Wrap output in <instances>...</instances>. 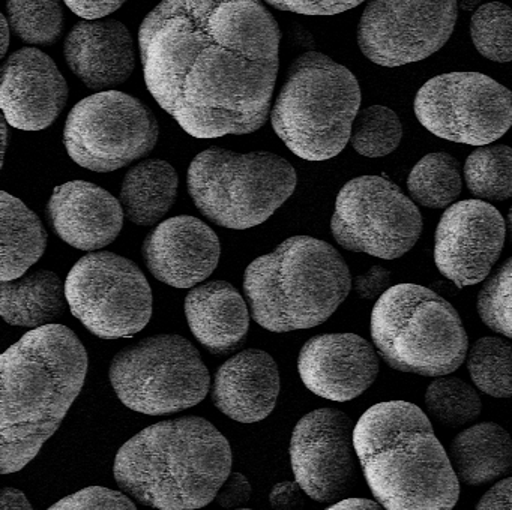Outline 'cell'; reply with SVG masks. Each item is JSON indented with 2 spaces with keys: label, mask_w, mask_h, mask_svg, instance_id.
I'll return each instance as SVG.
<instances>
[{
  "label": "cell",
  "mask_w": 512,
  "mask_h": 510,
  "mask_svg": "<svg viewBox=\"0 0 512 510\" xmlns=\"http://www.w3.org/2000/svg\"><path fill=\"white\" fill-rule=\"evenodd\" d=\"M280 41L263 0H161L139 30L149 92L196 138L251 134L265 125Z\"/></svg>",
  "instance_id": "6da1fadb"
},
{
  "label": "cell",
  "mask_w": 512,
  "mask_h": 510,
  "mask_svg": "<svg viewBox=\"0 0 512 510\" xmlns=\"http://www.w3.org/2000/svg\"><path fill=\"white\" fill-rule=\"evenodd\" d=\"M88 374V353L62 324L31 330L0 356V471L23 470L58 431Z\"/></svg>",
  "instance_id": "7a4b0ae2"
},
{
  "label": "cell",
  "mask_w": 512,
  "mask_h": 510,
  "mask_svg": "<svg viewBox=\"0 0 512 510\" xmlns=\"http://www.w3.org/2000/svg\"><path fill=\"white\" fill-rule=\"evenodd\" d=\"M353 443L365 480L383 509H454L460 480L418 405H373L356 423Z\"/></svg>",
  "instance_id": "3957f363"
},
{
  "label": "cell",
  "mask_w": 512,
  "mask_h": 510,
  "mask_svg": "<svg viewBox=\"0 0 512 510\" xmlns=\"http://www.w3.org/2000/svg\"><path fill=\"white\" fill-rule=\"evenodd\" d=\"M232 468L229 440L199 416L155 423L116 453L121 491L158 510H197L215 500Z\"/></svg>",
  "instance_id": "277c9868"
},
{
  "label": "cell",
  "mask_w": 512,
  "mask_h": 510,
  "mask_svg": "<svg viewBox=\"0 0 512 510\" xmlns=\"http://www.w3.org/2000/svg\"><path fill=\"white\" fill-rule=\"evenodd\" d=\"M352 290L340 252L310 236H293L251 261L244 293L254 321L269 332L311 329L325 323Z\"/></svg>",
  "instance_id": "5b68a950"
},
{
  "label": "cell",
  "mask_w": 512,
  "mask_h": 510,
  "mask_svg": "<svg viewBox=\"0 0 512 510\" xmlns=\"http://www.w3.org/2000/svg\"><path fill=\"white\" fill-rule=\"evenodd\" d=\"M361 105V87L346 66L317 51L299 56L271 110L272 128L307 161L343 152Z\"/></svg>",
  "instance_id": "8992f818"
},
{
  "label": "cell",
  "mask_w": 512,
  "mask_h": 510,
  "mask_svg": "<svg viewBox=\"0 0 512 510\" xmlns=\"http://www.w3.org/2000/svg\"><path fill=\"white\" fill-rule=\"evenodd\" d=\"M371 338L391 368L422 377L457 371L469 351L454 306L416 284L394 285L379 297L371 312Z\"/></svg>",
  "instance_id": "52a82bcc"
},
{
  "label": "cell",
  "mask_w": 512,
  "mask_h": 510,
  "mask_svg": "<svg viewBox=\"0 0 512 510\" xmlns=\"http://www.w3.org/2000/svg\"><path fill=\"white\" fill-rule=\"evenodd\" d=\"M295 168L271 152H200L188 168V192L197 209L221 227L247 230L268 221L293 194Z\"/></svg>",
  "instance_id": "ba28073f"
},
{
  "label": "cell",
  "mask_w": 512,
  "mask_h": 510,
  "mask_svg": "<svg viewBox=\"0 0 512 510\" xmlns=\"http://www.w3.org/2000/svg\"><path fill=\"white\" fill-rule=\"evenodd\" d=\"M110 383L125 407L164 416L196 407L211 387L199 350L184 336H149L113 357Z\"/></svg>",
  "instance_id": "9c48e42d"
},
{
  "label": "cell",
  "mask_w": 512,
  "mask_h": 510,
  "mask_svg": "<svg viewBox=\"0 0 512 510\" xmlns=\"http://www.w3.org/2000/svg\"><path fill=\"white\" fill-rule=\"evenodd\" d=\"M160 135L157 117L140 99L104 90L74 105L64 144L76 164L110 173L152 152Z\"/></svg>",
  "instance_id": "30bf717a"
},
{
  "label": "cell",
  "mask_w": 512,
  "mask_h": 510,
  "mask_svg": "<svg viewBox=\"0 0 512 510\" xmlns=\"http://www.w3.org/2000/svg\"><path fill=\"white\" fill-rule=\"evenodd\" d=\"M68 305L98 338H131L152 317V290L134 261L115 252L80 258L65 281Z\"/></svg>",
  "instance_id": "8fae6325"
},
{
  "label": "cell",
  "mask_w": 512,
  "mask_h": 510,
  "mask_svg": "<svg viewBox=\"0 0 512 510\" xmlns=\"http://www.w3.org/2000/svg\"><path fill=\"white\" fill-rule=\"evenodd\" d=\"M331 231L338 245L347 251L395 260L418 242L422 216L416 204L391 180L361 176L338 192Z\"/></svg>",
  "instance_id": "7c38bea8"
},
{
  "label": "cell",
  "mask_w": 512,
  "mask_h": 510,
  "mask_svg": "<svg viewBox=\"0 0 512 510\" xmlns=\"http://www.w3.org/2000/svg\"><path fill=\"white\" fill-rule=\"evenodd\" d=\"M413 110L436 137L488 146L511 129L512 92L479 72H449L418 90Z\"/></svg>",
  "instance_id": "4fadbf2b"
},
{
  "label": "cell",
  "mask_w": 512,
  "mask_h": 510,
  "mask_svg": "<svg viewBox=\"0 0 512 510\" xmlns=\"http://www.w3.org/2000/svg\"><path fill=\"white\" fill-rule=\"evenodd\" d=\"M458 0H370L358 26L362 54L397 68L427 59L451 38Z\"/></svg>",
  "instance_id": "5bb4252c"
},
{
  "label": "cell",
  "mask_w": 512,
  "mask_h": 510,
  "mask_svg": "<svg viewBox=\"0 0 512 510\" xmlns=\"http://www.w3.org/2000/svg\"><path fill=\"white\" fill-rule=\"evenodd\" d=\"M352 419L337 408L305 414L293 429L290 462L296 482L319 503L343 500L359 477Z\"/></svg>",
  "instance_id": "9a60e30c"
},
{
  "label": "cell",
  "mask_w": 512,
  "mask_h": 510,
  "mask_svg": "<svg viewBox=\"0 0 512 510\" xmlns=\"http://www.w3.org/2000/svg\"><path fill=\"white\" fill-rule=\"evenodd\" d=\"M506 221L487 201L463 200L443 212L434 236V263L458 288L490 275L505 245Z\"/></svg>",
  "instance_id": "2e32d148"
},
{
  "label": "cell",
  "mask_w": 512,
  "mask_h": 510,
  "mask_svg": "<svg viewBox=\"0 0 512 510\" xmlns=\"http://www.w3.org/2000/svg\"><path fill=\"white\" fill-rule=\"evenodd\" d=\"M376 347L355 333L308 339L298 357L302 383L320 398L347 402L370 389L379 375Z\"/></svg>",
  "instance_id": "e0dca14e"
},
{
  "label": "cell",
  "mask_w": 512,
  "mask_h": 510,
  "mask_svg": "<svg viewBox=\"0 0 512 510\" xmlns=\"http://www.w3.org/2000/svg\"><path fill=\"white\" fill-rule=\"evenodd\" d=\"M68 101V84L52 57L34 47L17 50L2 66L0 107L5 120L22 131L55 123Z\"/></svg>",
  "instance_id": "ac0fdd59"
},
{
  "label": "cell",
  "mask_w": 512,
  "mask_h": 510,
  "mask_svg": "<svg viewBox=\"0 0 512 510\" xmlns=\"http://www.w3.org/2000/svg\"><path fill=\"white\" fill-rule=\"evenodd\" d=\"M142 254L158 281L175 288H194L217 269L220 239L194 216H173L148 234Z\"/></svg>",
  "instance_id": "d6986e66"
},
{
  "label": "cell",
  "mask_w": 512,
  "mask_h": 510,
  "mask_svg": "<svg viewBox=\"0 0 512 510\" xmlns=\"http://www.w3.org/2000/svg\"><path fill=\"white\" fill-rule=\"evenodd\" d=\"M124 215L118 198L85 180L58 186L47 204V218L56 236L82 251H98L115 242Z\"/></svg>",
  "instance_id": "ffe728a7"
},
{
  "label": "cell",
  "mask_w": 512,
  "mask_h": 510,
  "mask_svg": "<svg viewBox=\"0 0 512 510\" xmlns=\"http://www.w3.org/2000/svg\"><path fill=\"white\" fill-rule=\"evenodd\" d=\"M65 60L88 89L121 86L136 69V44L130 30L115 18L80 21L68 33Z\"/></svg>",
  "instance_id": "44dd1931"
},
{
  "label": "cell",
  "mask_w": 512,
  "mask_h": 510,
  "mask_svg": "<svg viewBox=\"0 0 512 510\" xmlns=\"http://www.w3.org/2000/svg\"><path fill=\"white\" fill-rule=\"evenodd\" d=\"M280 395V371L271 354L244 350L218 369L212 384V402L230 419L256 423L274 411Z\"/></svg>",
  "instance_id": "7402d4cb"
},
{
  "label": "cell",
  "mask_w": 512,
  "mask_h": 510,
  "mask_svg": "<svg viewBox=\"0 0 512 510\" xmlns=\"http://www.w3.org/2000/svg\"><path fill=\"white\" fill-rule=\"evenodd\" d=\"M185 315L197 341L218 356L238 350L250 329V306L226 281L191 288L185 297Z\"/></svg>",
  "instance_id": "603a6c76"
},
{
  "label": "cell",
  "mask_w": 512,
  "mask_h": 510,
  "mask_svg": "<svg viewBox=\"0 0 512 510\" xmlns=\"http://www.w3.org/2000/svg\"><path fill=\"white\" fill-rule=\"evenodd\" d=\"M449 459L464 485L505 479L512 474V437L497 423H476L454 438Z\"/></svg>",
  "instance_id": "cb8c5ba5"
},
{
  "label": "cell",
  "mask_w": 512,
  "mask_h": 510,
  "mask_svg": "<svg viewBox=\"0 0 512 510\" xmlns=\"http://www.w3.org/2000/svg\"><path fill=\"white\" fill-rule=\"evenodd\" d=\"M0 296V312L11 326L38 329L67 312L65 285L50 270H37L14 281L0 282Z\"/></svg>",
  "instance_id": "d4e9b609"
},
{
  "label": "cell",
  "mask_w": 512,
  "mask_h": 510,
  "mask_svg": "<svg viewBox=\"0 0 512 510\" xmlns=\"http://www.w3.org/2000/svg\"><path fill=\"white\" fill-rule=\"evenodd\" d=\"M179 177L163 159H146L125 174L121 204L125 216L140 227L157 224L169 213L178 195Z\"/></svg>",
  "instance_id": "484cf974"
},
{
  "label": "cell",
  "mask_w": 512,
  "mask_h": 510,
  "mask_svg": "<svg viewBox=\"0 0 512 510\" xmlns=\"http://www.w3.org/2000/svg\"><path fill=\"white\" fill-rule=\"evenodd\" d=\"M2 213V281L22 278L47 248V231L41 219L19 198L0 194Z\"/></svg>",
  "instance_id": "4316f807"
},
{
  "label": "cell",
  "mask_w": 512,
  "mask_h": 510,
  "mask_svg": "<svg viewBox=\"0 0 512 510\" xmlns=\"http://www.w3.org/2000/svg\"><path fill=\"white\" fill-rule=\"evenodd\" d=\"M461 186L460 162L445 152L428 153L416 162L407 177L410 197L428 209H443L454 204Z\"/></svg>",
  "instance_id": "83f0119b"
},
{
  "label": "cell",
  "mask_w": 512,
  "mask_h": 510,
  "mask_svg": "<svg viewBox=\"0 0 512 510\" xmlns=\"http://www.w3.org/2000/svg\"><path fill=\"white\" fill-rule=\"evenodd\" d=\"M464 182L476 200L505 201L512 197V149L505 144L481 146L464 164Z\"/></svg>",
  "instance_id": "f1b7e54d"
},
{
  "label": "cell",
  "mask_w": 512,
  "mask_h": 510,
  "mask_svg": "<svg viewBox=\"0 0 512 510\" xmlns=\"http://www.w3.org/2000/svg\"><path fill=\"white\" fill-rule=\"evenodd\" d=\"M473 384L493 398H512V342L500 336L479 338L467 351Z\"/></svg>",
  "instance_id": "f546056e"
},
{
  "label": "cell",
  "mask_w": 512,
  "mask_h": 510,
  "mask_svg": "<svg viewBox=\"0 0 512 510\" xmlns=\"http://www.w3.org/2000/svg\"><path fill=\"white\" fill-rule=\"evenodd\" d=\"M428 416L446 429H458L478 419L482 410L478 392L457 377H439L427 387Z\"/></svg>",
  "instance_id": "4dcf8cb0"
},
{
  "label": "cell",
  "mask_w": 512,
  "mask_h": 510,
  "mask_svg": "<svg viewBox=\"0 0 512 510\" xmlns=\"http://www.w3.org/2000/svg\"><path fill=\"white\" fill-rule=\"evenodd\" d=\"M7 18L17 38L31 45H52L64 32L59 0H7Z\"/></svg>",
  "instance_id": "1f68e13d"
},
{
  "label": "cell",
  "mask_w": 512,
  "mask_h": 510,
  "mask_svg": "<svg viewBox=\"0 0 512 510\" xmlns=\"http://www.w3.org/2000/svg\"><path fill=\"white\" fill-rule=\"evenodd\" d=\"M401 138L403 125L397 113L385 105H371L356 116L350 143L359 155L382 158L397 150Z\"/></svg>",
  "instance_id": "d6a6232c"
},
{
  "label": "cell",
  "mask_w": 512,
  "mask_h": 510,
  "mask_svg": "<svg viewBox=\"0 0 512 510\" xmlns=\"http://www.w3.org/2000/svg\"><path fill=\"white\" fill-rule=\"evenodd\" d=\"M470 36L485 59L512 62V9L500 2L479 6L470 20Z\"/></svg>",
  "instance_id": "836d02e7"
},
{
  "label": "cell",
  "mask_w": 512,
  "mask_h": 510,
  "mask_svg": "<svg viewBox=\"0 0 512 510\" xmlns=\"http://www.w3.org/2000/svg\"><path fill=\"white\" fill-rule=\"evenodd\" d=\"M476 309L485 326L512 339V258L500 264L482 285Z\"/></svg>",
  "instance_id": "e575fe53"
},
{
  "label": "cell",
  "mask_w": 512,
  "mask_h": 510,
  "mask_svg": "<svg viewBox=\"0 0 512 510\" xmlns=\"http://www.w3.org/2000/svg\"><path fill=\"white\" fill-rule=\"evenodd\" d=\"M47 510H137V506L124 491L89 486L62 498Z\"/></svg>",
  "instance_id": "d590c367"
},
{
  "label": "cell",
  "mask_w": 512,
  "mask_h": 510,
  "mask_svg": "<svg viewBox=\"0 0 512 510\" xmlns=\"http://www.w3.org/2000/svg\"><path fill=\"white\" fill-rule=\"evenodd\" d=\"M280 11L304 15H335L350 11L365 0H265Z\"/></svg>",
  "instance_id": "8d00e7d4"
},
{
  "label": "cell",
  "mask_w": 512,
  "mask_h": 510,
  "mask_svg": "<svg viewBox=\"0 0 512 510\" xmlns=\"http://www.w3.org/2000/svg\"><path fill=\"white\" fill-rule=\"evenodd\" d=\"M251 494H253V486L250 480L242 473H230L218 491L215 501L223 509L235 510L247 504Z\"/></svg>",
  "instance_id": "74e56055"
},
{
  "label": "cell",
  "mask_w": 512,
  "mask_h": 510,
  "mask_svg": "<svg viewBox=\"0 0 512 510\" xmlns=\"http://www.w3.org/2000/svg\"><path fill=\"white\" fill-rule=\"evenodd\" d=\"M391 284V272L383 266H373L364 275L353 279V288L359 299L374 300L389 290Z\"/></svg>",
  "instance_id": "f35d334b"
},
{
  "label": "cell",
  "mask_w": 512,
  "mask_h": 510,
  "mask_svg": "<svg viewBox=\"0 0 512 510\" xmlns=\"http://www.w3.org/2000/svg\"><path fill=\"white\" fill-rule=\"evenodd\" d=\"M305 495L298 482H280L272 488L269 503L274 510H301L305 506Z\"/></svg>",
  "instance_id": "ab89813d"
},
{
  "label": "cell",
  "mask_w": 512,
  "mask_h": 510,
  "mask_svg": "<svg viewBox=\"0 0 512 510\" xmlns=\"http://www.w3.org/2000/svg\"><path fill=\"white\" fill-rule=\"evenodd\" d=\"M64 2L83 20H100L121 9L127 0H64Z\"/></svg>",
  "instance_id": "60d3db41"
},
{
  "label": "cell",
  "mask_w": 512,
  "mask_h": 510,
  "mask_svg": "<svg viewBox=\"0 0 512 510\" xmlns=\"http://www.w3.org/2000/svg\"><path fill=\"white\" fill-rule=\"evenodd\" d=\"M475 510H512V477H505L488 489Z\"/></svg>",
  "instance_id": "b9f144b4"
},
{
  "label": "cell",
  "mask_w": 512,
  "mask_h": 510,
  "mask_svg": "<svg viewBox=\"0 0 512 510\" xmlns=\"http://www.w3.org/2000/svg\"><path fill=\"white\" fill-rule=\"evenodd\" d=\"M0 510H34L31 501L20 489L5 488L0 497Z\"/></svg>",
  "instance_id": "7bdbcfd3"
},
{
  "label": "cell",
  "mask_w": 512,
  "mask_h": 510,
  "mask_svg": "<svg viewBox=\"0 0 512 510\" xmlns=\"http://www.w3.org/2000/svg\"><path fill=\"white\" fill-rule=\"evenodd\" d=\"M325 510H385L377 501L368 498H344Z\"/></svg>",
  "instance_id": "ee69618b"
},
{
  "label": "cell",
  "mask_w": 512,
  "mask_h": 510,
  "mask_svg": "<svg viewBox=\"0 0 512 510\" xmlns=\"http://www.w3.org/2000/svg\"><path fill=\"white\" fill-rule=\"evenodd\" d=\"M0 21H2V39H4V41H2V51H0V54L5 56L8 47H10V33L13 32V30H11L10 23H8L7 15H2Z\"/></svg>",
  "instance_id": "f6af8a7d"
},
{
  "label": "cell",
  "mask_w": 512,
  "mask_h": 510,
  "mask_svg": "<svg viewBox=\"0 0 512 510\" xmlns=\"http://www.w3.org/2000/svg\"><path fill=\"white\" fill-rule=\"evenodd\" d=\"M479 3L481 0H458V8L467 12L476 11L479 8Z\"/></svg>",
  "instance_id": "bcb514c9"
},
{
  "label": "cell",
  "mask_w": 512,
  "mask_h": 510,
  "mask_svg": "<svg viewBox=\"0 0 512 510\" xmlns=\"http://www.w3.org/2000/svg\"><path fill=\"white\" fill-rule=\"evenodd\" d=\"M506 233L509 234V239L512 242V207L509 209L508 218H506Z\"/></svg>",
  "instance_id": "7dc6e473"
},
{
  "label": "cell",
  "mask_w": 512,
  "mask_h": 510,
  "mask_svg": "<svg viewBox=\"0 0 512 510\" xmlns=\"http://www.w3.org/2000/svg\"><path fill=\"white\" fill-rule=\"evenodd\" d=\"M235 510H250V509H235Z\"/></svg>",
  "instance_id": "c3c4849f"
}]
</instances>
